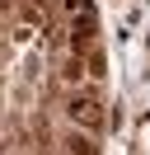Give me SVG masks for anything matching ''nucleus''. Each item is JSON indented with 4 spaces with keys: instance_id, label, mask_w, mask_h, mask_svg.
I'll list each match as a JSON object with an SVG mask.
<instances>
[{
    "instance_id": "nucleus-1",
    "label": "nucleus",
    "mask_w": 150,
    "mask_h": 155,
    "mask_svg": "<svg viewBox=\"0 0 150 155\" xmlns=\"http://www.w3.org/2000/svg\"><path fill=\"white\" fill-rule=\"evenodd\" d=\"M66 113H70V122H80V127H103V104H99V94H70V104H66Z\"/></svg>"
},
{
    "instance_id": "nucleus-2",
    "label": "nucleus",
    "mask_w": 150,
    "mask_h": 155,
    "mask_svg": "<svg viewBox=\"0 0 150 155\" xmlns=\"http://www.w3.org/2000/svg\"><path fill=\"white\" fill-rule=\"evenodd\" d=\"M94 33H99V14H94L89 0H80V5H75V57L94 42Z\"/></svg>"
},
{
    "instance_id": "nucleus-3",
    "label": "nucleus",
    "mask_w": 150,
    "mask_h": 155,
    "mask_svg": "<svg viewBox=\"0 0 150 155\" xmlns=\"http://www.w3.org/2000/svg\"><path fill=\"white\" fill-rule=\"evenodd\" d=\"M70 155H99V146H94V136H84V132H70Z\"/></svg>"
}]
</instances>
